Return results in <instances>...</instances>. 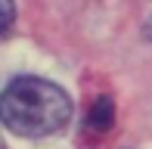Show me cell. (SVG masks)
<instances>
[{"label":"cell","instance_id":"cell-1","mask_svg":"<svg viewBox=\"0 0 152 149\" xmlns=\"http://www.w3.org/2000/svg\"><path fill=\"white\" fill-rule=\"evenodd\" d=\"M0 121L19 137H53L72 121V99L44 78H16L0 93Z\"/></svg>","mask_w":152,"mask_h":149},{"label":"cell","instance_id":"cell-2","mask_svg":"<svg viewBox=\"0 0 152 149\" xmlns=\"http://www.w3.org/2000/svg\"><path fill=\"white\" fill-rule=\"evenodd\" d=\"M112 121H115V106H112V99H109V96L93 99L90 112H87V127L96 131V134H106L109 127H112Z\"/></svg>","mask_w":152,"mask_h":149},{"label":"cell","instance_id":"cell-3","mask_svg":"<svg viewBox=\"0 0 152 149\" xmlns=\"http://www.w3.org/2000/svg\"><path fill=\"white\" fill-rule=\"evenodd\" d=\"M12 19H16V6H12V0H0V37L12 28Z\"/></svg>","mask_w":152,"mask_h":149},{"label":"cell","instance_id":"cell-4","mask_svg":"<svg viewBox=\"0 0 152 149\" xmlns=\"http://www.w3.org/2000/svg\"><path fill=\"white\" fill-rule=\"evenodd\" d=\"M149 37H152V22H149Z\"/></svg>","mask_w":152,"mask_h":149}]
</instances>
